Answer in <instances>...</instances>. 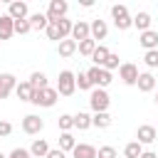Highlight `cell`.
Returning <instances> with one entry per match:
<instances>
[{"instance_id": "1", "label": "cell", "mask_w": 158, "mask_h": 158, "mask_svg": "<svg viewBox=\"0 0 158 158\" xmlns=\"http://www.w3.org/2000/svg\"><path fill=\"white\" fill-rule=\"evenodd\" d=\"M54 89L59 91V96H72L77 91V74L69 72V69H62L59 77H57V86Z\"/></svg>"}, {"instance_id": "29", "label": "cell", "mask_w": 158, "mask_h": 158, "mask_svg": "<svg viewBox=\"0 0 158 158\" xmlns=\"http://www.w3.org/2000/svg\"><path fill=\"white\" fill-rule=\"evenodd\" d=\"M74 146H77V138L72 136V133H62L59 136V151H74Z\"/></svg>"}, {"instance_id": "32", "label": "cell", "mask_w": 158, "mask_h": 158, "mask_svg": "<svg viewBox=\"0 0 158 158\" xmlns=\"http://www.w3.org/2000/svg\"><path fill=\"white\" fill-rule=\"evenodd\" d=\"M77 86H79V91H91V89H94V84L89 81L86 72H79V74H77Z\"/></svg>"}, {"instance_id": "40", "label": "cell", "mask_w": 158, "mask_h": 158, "mask_svg": "<svg viewBox=\"0 0 158 158\" xmlns=\"http://www.w3.org/2000/svg\"><path fill=\"white\" fill-rule=\"evenodd\" d=\"M47 158H67V153H64V151H59V148H52V151L47 153Z\"/></svg>"}, {"instance_id": "18", "label": "cell", "mask_w": 158, "mask_h": 158, "mask_svg": "<svg viewBox=\"0 0 158 158\" xmlns=\"http://www.w3.org/2000/svg\"><path fill=\"white\" fill-rule=\"evenodd\" d=\"M74 158H96V148L91 143H77L74 151H72Z\"/></svg>"}, {"instance_id": "4", "label": "cell", "mask_w": 158, "mask_h": 158, "mask_svg": "<svg viewBox=\"0 0 158 158\" xmlns=\"http://www.w3.org/2000/svg\"><path fill=\"white\" fill-rule=\"evenodd\" d=\"M111 17H114V25H116L118 30L133 27V17L128 15V7H126V5H111Z\"/></svg>"}, {"instance_id": "3", "label": "cell", "mask_w": 158, "mask_h": 158, "mask_svg": "<svg viewBox=\"0 0 158 158\" xmlns=\"http://www.w3.org/2000/svg\"><path fill=\"white\" fill-rule=\"evenodd\" d=\"M86 77H89V81H91L96 89H106V86L114 81L111 72L104 69V67H89V69H86Z\"/></svg>"}, {"instance_id": "25", "label": "cell", "mask_w": 158, "mask_h": 158, "mask_svg": "<svg viewBox=\"0 0 158 158\" xmlns=\"http://www.w3.org/2000/svg\"><path fill=\"white\" fill-rule=\"evenodd\" d=\"M27 81L32 84V89H47V74L44 72H32Z\"/></svg>"}, {"instance_id": "37", "label": "cell", "mask_w": 158, "mask_h": 158, "mask_svg": "<svg viewBox=\"0 0 158 158\" xmlns=\"http://www.w3.org/2000/svg\"><path fill=\"white\" fill-rule=\"evenodd\" d=\"M7 158H32V153H30V148H12Z\"/></svg>"}, {"instance_id": "21", "label": "cell", "mask_w": 158, "mask_h": 158, "mask_svg": "<svg viewBox=\"0 0 158 158\" xmlns=\"http://www.w3.org/2000/svg\"><path fill=\"white\" fill-rule=\"evenodd\" d=\"M57 52H59V57H64V59H67V57H72V54L77 52V42H74L72 37H67V40H62V42H59Z\"/></svg>"}, {"instance_id": "22", "label": "cell", "mask_w": 158, "mask_h": 158, "mask_svg": "<svg viewBox=\"0 0 158 158\" xmlns=\"http://www.w3.org/2000/svg\"><path fill=\"white\" fill-rule=\"evenodd\" d=\"M109 49L104 47V44H99L96 49H94V54H91V62H94V67H104L106 64V59H109Z\"/></svg>"}, {"instance_id": "11", "label": "cell", "mask_w": 158, "mask_h": 158, "mask_svg": "<svg viewBox=\"0 0 158 158\" xmlns=\"http://www.w3.org/2000/svg\"><path fill=\"white\" fill-rule=\"evenodd\" d=\"M15 86H17V79H15V74H0V101L2 99H7L10 96V91H15Z\"/></svg>"}, {"instance_id": "5", "label": "cell", "mask_w": 158, "mask_h": 158, "mask_svg": "<svg viewBox=\"0 0 158 158\" xmlns=\"http://www.w3.org/2000/svg\"><path fill=\"white\" fill-rule=\"evenodd\" d=\"M109 104H111V99H109L106 89H91V94H89V106L94 109V114L106 111V109H109Z\"/></svg>"}, {"instance_id": "31", "label": "cell", "mask_w": 158, "mask_h": 158, "mask_svg": "<svg viewBox=\"0 0 158 158\" xmlns=\"http://www.w3.org/2000/svg\"><path fill=\"white\" fill-rule=\"evenodd\" d=\"M57 123H59L62 133H69V131L74 128V116H69V114H62V116L57 118Z\"/></svg>"}, {"instance_id": "36", "label": "cell", "mask_w": 158, "mask_h": 158, "mask_svg": "<svg viewBox=\"0 0 158 158\" xmlns=\"http://www.w3.org/2000/svg\"><path fill=\"white\" fill-rule=\"evenodd\" d=\"M30 30H32L30 20H17V22H15V32H17V35H27Z\"/></svg>"}, {"instance_id": "41", "label": "cell", "mask_w": 158, "mask_h": 158, "mask_svg": "<svg viewBox=\"0 0 158 158\" xmlns=\"http://www.w3.org/2000/svg\"><path fill=\"white\" fill-rule=\"evenodd\" d=\"M141 158H158V156H156L153 151H143V153H141Z\"/></svg>"}, {"instance_id": "6", "label": "cell", "mask_w": 158, "mask_h": 158, "mask_svg": "<svg viewBox=\"0 0 158 158\" xmlns=\"http://www.w3.org/2000/svg\"><path fill=\"white\" fill-rule=\"evenodd\" d=\"M138 67L136 64H131V62H123L121 67H118V77H121V81L123 84H128V86H136V81H138Z\"/></svg>"}, {"instance_id": "13", "label": "cell", "mask_w": 158, "mask_h": 158, "mask_svg": "<svg viewBox=\"0 0 158 158\" xmlns=\"http://www.w3.org/2000/svg\"><path fill=\"white\" fill-rule=\"evenodd\" d=\"M156 138H158V133H156L153 126H148V123L138 126V131H136V141H138V143H153Z\"/></svg>"}, {"instance_id": "19", "label": "cell", "mask_w": 158, "mask_h": 158, "mask_svg": "<svg viewBox=\"0 0 158 158\" xmlns=\"http://www.w3.org/2000/svg\"><path fill=\"white\" fill-rule=\"evenodd\" d=\"M15 94H17V99H20V101H32L35 89H32V84H30V81H20V84L15 86Z\"/></svg>"}, {"instance_id": "27", "label": "cell", "mask_w": 158, "mask_h": 158, "mask_svg": "<svg viewBox=\"0 0 158 158\" xmlns=\"http://www.w3.org/2000/svg\"><path fill=\"white\" fill-rule=\"evenodd\" d=\"M91 126H96V128H109V126H111V116H109V111L94 114V116H91Z\"/></svg>"}, {"instance_id": "15", "label": "cell", "mask_w": 158, "mask_h": 158, "mask_svg": "<svg viewBox=\"0 0 158 158\" xmlns=\"http://www.w3.org/2000/svg\"><path fill=\"white\" fill-rule=\"evenodd\" d=\"M156 84H158V81H156V77H153L151 72H141V74H138L136 86H138L141 91H153V89H156Z\"/></svg>"}, {"instance_id": "26", "label": "cell", "mask_w": 158, "mask_h": 158, "mask_svg": "<svg viewBox=\"0 0 158 158\" xmlns=\"http://www.w3.org/2000/svg\"><path fill=\"white\" fill-rule=\"evenodd\" d=\"M91 126V116L86 114V111H79V114H74V128H79V131H86Z\"/></svg>"}, {"instance_id": "17", "label": "cell", "mask_w": 158, "mask_h": 158, "mask_svg": "<svg viewBox=\"0 0 158 158\" xmlns=\"http://www.w3.org/2000/svg\"><path fill=\"white\" fill-rule=\"evenodd\" d=\"M52 148H49V143L44 141V138H35L32 141V146H30V153L32 156H37V158H47V153H49Z\"/></svg>"}, {"instance_id": "38", "label": "cell", "mask_w": 158, "mask_h": 158, "mask_svg": "<svg viewBox=\"0 0 158 158\" xmlns=\"http://www.w3.org/2000/svg\"><path fill=\"white\" fill-rule=\"evenodd\" d=\"M116 67H121V64H118V54H114V52H111V54H109V59H106V64H104V69H109V72H111V69H116Z\"/></svg>"}, {"instance_id": "2", "label": "cell", "mask_w": 158, "mask_h": 158, "mask_svg": "<svg viewBox=\"0 0 158 158\" xmlns=\"http://www.w3.org/2000/svg\"><path fill=\"white\" fill-rule=\"evenodd\" d=\"M57 99H59V91H57V89H52V86H47V89H35V94H32V101H30V104L49 109V106H54V104H57Z\"/></svg>"}, {"instance_id": "35", "label": "cell", "mask_w": 158, "mask_h": 158, "mask_svg": "<svg viewBox=\"0 0 158 158\" xmlns=\"http://www.w3.org/2000/svg\"><path fill=\"white\" fill-rule=\"evenodd\" d=\"M44 32H47V37H49V40H57V42H62V35H59V27H57V22H49Z\"/></svg>"}, {"instance_id": "16", "label": "cell", "mask_w": 158, "mask_h": 158, "mask_svg": "<svg viewBox=\"0 0 158 158\" xmlns=\"http://www.w3.org/2000/svg\"><path fill=\"white\" fill-rule=\"evenodd\" d=\"M89 25H91V40H94V42H96V40H104V37L109 35V25H106L104 20H91Z\"/></svg>"}, {"instance_id": "28", "label": "cell", "mask_w": 158, "mask_h": 158, "mask_svg": "<svg viewBox=\"0 0 158 158\" xmlns=\"http://www.w3.org/2000/svg\"><path fill=\"white\" fill-rule=\"evenodd\" d=\"M141 153H143V148H141L138 141H131V143H126V148H123V158H141Z\"/></svg>"}, {"instance_id": "43", "label": "cell", "mask_w": 158, "mask_h": 158, "mask_svg": "<svg viewBox=\"0 0 158 158\" xmlns=\"http://www.w3.org/2000/svg\"><path fill=\"white\" fill-rule=\"evenodd\" d=\"M156 104H158V96H156Z\"/></svg>"}, {"instance_id": "9", "label": "cell", "mask_w": 158, "mask_h": 158, "mask_svg": "<svg viewBox=\"0 0 158 158\" xmlns=\"http://www.w3.org/2000/svg\"><path fill=\"white\" fill-rule=\"evenodd\" d=\"M7 15L17 22V20H27L30 17V10H27V2H22V0H12L10 5H7Z\"/></svg>"}, {"instance_id": "14", "label": "cell", "mask_w": 158, "mask_h": 158, "mask_svg": "<svg viewBox=\"0 0 158 158\" xmlns=\"http://www.w3.org/2000/svg\"><path fill=\"white\" fill-rule=\"evenodd\" d=\"M12 35H15V20L10 15H0V42L10 40Z\"/></svg>"}, {"instance_id": "20", "label": "cell", "mask_w": 158, "mask_h": 158, "mask_svg": "<svg viewBox=\"0 0 158 158\" xmlns=\"http://www.w3.org/2000/svg\"><path fill=\"white\" fill-rule=\"evenodd\" d=\"M27 20H30L32 30H47V25H49V20H47V12H32Z\"/></svg>"}, {"instance_id": "33", "label": "cell", "mask_w": 158, "mask_h": 158, "mask_svg": "<svg viewBox=\"0 0 158 158\" xmlns=\"http://www.w3.org/2000/svg\"><path fill=\"white\" fill-rule=\"evenodd\" d=\"M143 62H146V67L156 69V67H158V49H151V52H146V54H143Z\"/></svg>"}, {"instance_id": "42", "label": "cell", "mask_w": 158, "mask_h": 158, "mask_svg": "<svg viewBox=\"0 0 158 158\" xmlns=\"http://www.w3.org/2000/svg\"><path fill=\"white\" fill-rule=\"evenodd\" d=\"M0 158H7V156H5V153H0Z\"/></svg>"}, {"instance_id": "12", "label": "cell", "mask_w": 158, "mask_h": 158, "mask_svg": "<svg viewBox=\"0 0 158 158\" xmlns=\"http://www.w3.org/2000/svg\"><path fill=\"white\" fill-rule=\"evenodd\" d=\"M138 42H141V47H146V52L158 49V32L156 30H146V32L138 35Z\"/></svg>"}, {"instance_id": "7", "label": "cell", "mask_w": 158, "mask_h": 158, "mask_svg": "<svg viewBox=\"0 0 158 158\" xmlns=\"http://www.w3.org/2000/svg\"><path fill=\"white\" fill-rule=\"evenodd\" d=\"M67 10H69L67 0H49V7H47V20H49V22H57V20H62V17L67 15Z\"/></svg>"}, {"instance_id": "10", "label": "cell", "mask_w": 158, "mask_h": 158, "mask_svg": "<svg viewBox=\"0 0 158 158\" xmlns=\"http://www.w3.org/2000/svg\"><path fill=\"white\" fill-rule=\"evenodd\" d=\"M89 37H91V25L84 22V20L74 22V27H72V40L79 44V42H84V40H89Z\"/></svg>"}, {"instance_id": "23", "label": "cell", "mask_w": 158, "mask_h": 158, "mask_svg": "<svg viewBox=\"0 0 158 158\" xmlns=\"http://www.w3.org/2000/svg\"><path fill=\"white\" fill-rule=\"evenodd\" d=\"M151 22H153V20H151V15H148V12H143V10H141V12L133 17V27H138L141 32L151 30Z\"/></svg>"}, {"instance_id": "24", "label": "cell", "mask_w": 158, "mask_h": 158, "mask_svg": "<svg viewBox=\"0 0 158 158\" xmlns=\"http://www.w3.org/2000/svg\"><path fill=\"white\" fill-rule=\"evenodd\" d=\"M96 47H99V44H96V42L91 40V37L77 44V49H79V54H81V57H89V59H91V54H94V49H96Z\"/></svg>"}, {"instance_id": "30", "label": "cell", "mask_w": 158, "mask_h": 158, "mask_svg": "<svg viewBox=\"0 0 158 158\" xmlns=\"http://www.w3.org/2000/svg\"><path fill=\"white\" fill-rule=\"evenodd\" d=\"M57 27H59L62 40H67V37H72V27H74V22L67 20V17H62V20H57Z\"/></svg>"}, {"instance_id": "44", "label": "cell", "mask_w": 158, "mask_h": 158, "mask_svg": "<svg viewBox=\"0 0 158 158\" xmlns=\"http://www.w3.org/2000/svg\"><path fill=\"white\" fill-rule=\"evenodd\" d=\"M156 81H158V79H156Z\"/></svg>"}, {"instance_id": "39", "label": "cell", "mask_w": 158, "mask_h": 158, "mask_svg": "<svg viewBox=\"0 0 158 158\" xmlns=\"http://www.w3.org/2000/svg\"><path fill=\"white\" fill-rule=\"evenodd\" d=\"M12 133V123L10 121H0V136H10Z\"/></svg>"}, {"instance_id": "34", "label": "cell", "mask_w": 158, "mask_h": 158, "mask_svg": "<svg viewBox=\"0 0 158 158\" xmlns=\"http://www.w3.org/2000/svg\"><path fill=\"white\" fill-rule=\"evenodd\" d=\"M96 158H118V156H116V148L114 146H101L96 151Z\"/></svg>"}, {"instance_id": "8", "label": "cell", "mask_w": 158, "mask_h": 158, "mask_svg": "<svg viewBox=\"0 0 158 158\" xmlns=\"http://www.w3.org/2000/svg\"><path fill=\"white\" fill-rule=\"evenodd\" d=\"M42 128H44V121H42L37 114H27V116L22 118V131H25L27 136H37Z\"/></svg>"}]
</instances>
